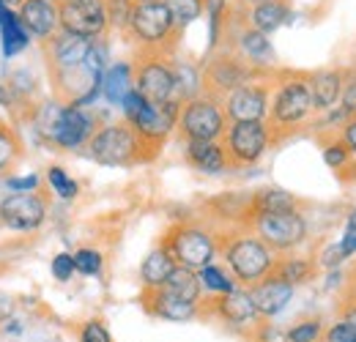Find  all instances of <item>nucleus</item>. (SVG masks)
<instances>
[{"label":"nucleus","instance_id":"1","mask_svg":"<svg viewBox=\"0 0 356 342\" xmlns=\"http://www.w3.org/2000/svg\"><path fill=\"white\" fill-rule=\"evenodd\" d=\"M312 93L310 72H277V80L271 88L266 127L271 142H282L310 124Z\"/></svg>","mask_w":356,"mask_h":342},{"label":"nucleus","instance_id":"2","mask_svg":"<svg viewBox=\"0 0 356 342\" xmlns=\"http://www.w3.org/2000/svg\"><path fill=\"white\" fill-rule=\"evenodd\" d=\"M159 151L148 145L127 121L99 127L88 142V156L102 168H132L151 162Z\"/></svg>","mask_w":356,"mask_h":342},{"label":"nucleus","instance_id":"3","mask_svg":"<svg viewBox=\"0 0 356 342\" xmlns=\"http://www.w3.org/2000/svg\"><path fill=\"white\" fill-rule=\"evenodd\" d=\"M220 255L227 263L236 285L252 288L266 279L277 266V252H271L255 233H233L220 244Z\"/></svg>","mask_w":356,"mask_h":342},{"label":"nucleus","instance_id":"4","mask_svg":"<svg viewBox=\"0 0 356 342\" xmlns=\"http://www.w3.org/2000/svg\"><path fill=\"white\" fill-rule=\"evenodd\" d=\"M127 31L132 42L140 47V52H156V55H170L173 44L181 39V31L176 28V19L165 0L134 3Z\"/></svg>","mask_w":356,"mask_h":342},{"label":"nucleus","instance_id":"5","mask_svg":"<svg viewBox=\"0 0 356 342\" xmlns=\"http://www.w3.org/2000/svg\"><path fill=\"white\" fill-rule=\"evenodd\" d=\"M39 129L44 131L49 142H55L63 151H80L83 145L88 148L90 137L96 134V118L86 107H72V104H47Z\"/></svg>","mask_w":356,"mask_h":342},{"label":"nucleus","instance_id":"6","mask_svg":"<svg viewBox=\"0 0 356 342\" xmlns=\"http://www.w3.org/2000/svg\"><path fill=\"white\" fill-rule=\"evenodd\" d=\"M134 69V90L148 101V104H184L181 93H178L176 72H173V60H168V55H156V52H140L132 63Z\"/></svg>","mask_w":356,"mask_h":342},{"label":"nucleus","instance_id":"7","mask_svg":"<svg viewBox=\"0 0 356 342\" xmlns=\"http://www.w3.org/2000/svg\"><path fill=\"white\" fill-rule=\"evenodd\" d=\"M121 110H124V121H127L148 145H154L156 151H162L165 140L170 137V131H173L178 124L181 104H162V107H156V104H148L137 90H132V93L124 99Z\"/></svg>","mask_w":356,"mask_h":342},{"label":"nucleus","instance_id":"8","mask_svg":"<svg viewBox=\"0 0 356 342\" xmlns=\"http://www.w3.org/2000/svg\"><path fill=\"white\" fill-rule=\"evenodd\" d=\"M162 247L173 255L178 266L184 268H192V271H200L206 266L214 263V257L220 255V238L200 227V225H176L165 233L162 238Z\"/></svg>","mask_w":356,"mask_h":342},{"label":"nucleus","instance_id":"9","mask_svg":"<svg viewBox=\"0 0 356 342\" xmlns=\"http://www.w3.org/2000/svg\"><path fill=\"white\" fill-rule=\"evenodd\" d=\"M227 115H225V107L220 99H211L206 93L189 99L181 104V113H178V134L184 142H192V140H222L225 131H227Z\"/></svg>","mask_w":356,"mask_h":342},{"label":"nucleus","instance_id":"10","mask_svg":"<svg viewBox=\"0 0 356 342\" xmlns=\"http://www.w3.org/2000/svg\"><path fill=\"white\" fill-rule=\"evenodd\" d=\"M261 74H266V72L252 69L236 49H222V52H214V55L209 58V63L203 66L200 83H203V93H206V96L222 101L227 93H233L236 88L252 83V80L261 77Z\"/></svg>","mask_w":356,"mask_h":342},{"label":"nucleus","instance_id":"11","mask_svg":"<svg viewBox=\"0 0 356 342\" xmlns=\"http://www.w3.org/2000/svg\"><path fill=\"white\" fill-rule=\"evenodd\" d=\"M247 225L271 252H291L307 241V219L302 216V211L258 214L250 216Z\"/></svg>","mask_w":356,"mask_h":342},{"label":"nucleus","instance_id":"12","mask_svg":"<svg viewBox=\"0 0 356 342\" xmlns=\"http://www.w3.org/2000/svg\"><path fill=\"white\" fill-rule=\"evenodd\" d=\"M222 145L230 168H250L264 159V154L274 142H271L266 121H241L227 127Z\"/></svg>","mask_w":356,"mask_h":342},{"label":"nucleus","instance_id":"13","mask_svg":"<svg viewBox=\"0 0 356 342\" xmlns=\"http://www.w3.org/2000/svg\"><path fill=\"white\" fill-rule=\"evenodd\" d=\"M58 22L63 33L102 39L110 28L104 0H58Z\"/></svg>","mask_w":356,"mask_h":342},{"label":"nucleus","instance_id":"14","mask_svg":"<svg viewBox=\"0 0 356 342\" xmlns=\"http://www.w3.org/2000/svg\"><path fill=\"white\" fill-rule=\"evenodd\" d=\"M200 315H217L225 326H230L238 334H247L252 329L261 326V315L252 304V296L247 288H236L227 296H214V299H203L200 304Z\"/></svg>","mask_w":356,"mask_h":342},{"label":"nucleus","instance_id":"15","mask_svg":"<svg viewBox=\"0 0 356 342\" xmlns=\"http://www.w3.org/2000/svg\"><path fill=\"white\" fill-rule=\"evenodd\" d=\"M268 101H271V83H266V74L255 77L252 83L236 88L222 99L227 124H241V121H266Z\"/></svg>","mask_w":356,"mask_h":342},{"label":"nucleus","instance_id":"16","mask_svg":"<svg viewBox=\"0 0 356 342\" xmlns=\"http://www.w3.org/2000/svg\"><path fill=\"white\" fill-rule=\"evenodd\" d=\"M47 219V200L39 192L31 195H8L0 200V222L11 230H39Z\"/></svg>","mask_w":356,"mask_h":342},{"label":"nucleus","instance_id":"17","mask_svg":"<svg viewBox=\"0 0 356 342\" xmlns=\"http://www.w3.org/2000/svg\"><path fill=\"white\" fill-rule=\"evenodd\" d=\"M351 72H354V69H343V66L310 72L312 113H315V115H323V113H329L332 107L340 104V99H343V88H346V83H348Z\"/></svg>","mask_w":356,"mask_h":342},{"label":"nucleus","instance_id":"18","mask_svg":"<svg viewBox=\"0 0 356 342\" xmlns=\"http://www.w3.org/2000/svg\"><path fill=\"white\" fill-rule=\"evenodd\" d=\"M143 309L151 318L159 320H170V323H189L200 315V304L178 299L176 293L156 288V291H143Z\"/></svg>","mask_w":356,"mask_h":342},{"label":"nucleus","instance_id":"19","mask_svg":"<svg viewBox=\"0 0 356 342\" xmlns=\"http://www.w3.org/2000/svg\"><path fill=\"white\" fill-rule=\"evenodd\" d=\"M233 49L258 72H271L274 63H277V52H274V44L268 39L266 33L255 31L247 19L241 28H236V44Z\"/></svg>","mask_w":356,"mask_h":342},{"label":"nucleus","instance_id":"20","mask_svg":"<svg viewBox=\"0 0 356 342\" xmlns=\"http://www.w3.org/2000/svg\"><path fill=\"white\" fill-rule=\"evenodd\" d=\"M17 17L31 33V39H39V42H49L60 31L55 0H22Z\"/></svg>","mask_w":356,"mask_h":342},{"label":"nucleus","instance_id":"21","mask_svg":"<svg viewBox=\"0 0 356 342\" xmlns=\"http://www.w3.org/2000/svg\"><path fill=\"white\" fill-rule=\"evenodd\" d=\"M247 291H250L252 304H255V309H258V315H261L264 320L277 318V315L291 304L293 293H296V288L288 285L285 279H280L277 274H268L266 279H261L258 285H252V288H247Z\"/></svg>","mask_w":356,"mask_h":342},{"label":"nucleus","instance_id":"22","mask_svg":"<svg viewBox=\"0 0 356 342\" xmlns=\"http://www.w3.org/2000/svg\"><path fill=\"white\" fill-rule=\"evenodd\" d=\"M44 44H47V63H49V72H60V69L83 66L93 39H83V36H72V33L58 31V33Z\"/></svg>","mask_w":356,"mask_h":342},{"label":"nucleus","instance_id":"23","mask_svg":"<svg viewBox=\"0 0 356 342\" xmlns=\"http://www.w3.org/2000/svg\"><path fill=\"white\" fill-rule=\"evenodd\" d=\"M184 156L195 170L209 172V175H217V172H225L230 168L222 140H192V142H184Z\"/></svg>","mask_w":356,"mask_h":342},{"label":"nucleus","instance_id":"24","mask_svg":"<svg viewBox=\"0 0 356 342\" xmlns=\"http://www.w3.org/2000/svg\"><path fill=\"white\" fill-rule=\"evenodd\" d=\"M299 206H302V200L296 195H291L288 189H277V186H266V189H258L255 195H250V216L288 214V211H299Z\"/></svg>","mask_w":356,"mask_h":342},{"label":"nucleus","instance_id":"25","mask_svg":"<svg viewBox=\"0 0 356 342\" xmlns=\"http://www.w3.org/2000/svg\"><path fill=\"white\" fill-rule=\"evenodd\" d=\"M176 260L173 255L159 244L156 250H151L145 260H143V266H140V282H143V291H156V288H162L165 282H168V277L176 271Z\"/></svg>","mask_w":356,"mask_h":342},{"label":"nucleus","instance_id":"26","mask_svg":"<svg viewBox=\"0 0 356 342\" xmlns=\"http://www.w3.org/2000/svg\"><path fill=\"white\" fill-rule=\"evenodd\" d=\"M247 22L261 31V33H274L280 31L288 19H291V3L288 0H268V3H258L252 8H247Z\"/></svg>","mask_w":356,"mask_h":342},{"label":"nucleus","instance_id":"27","mask_svg":"<svg viewBox=\"0 0 356 342\" xmlns=\"http://www.w3.org/2000/svg\"><path fill=\"white\" fill-rule=\"evenodd\" d=\"M134 90V69L132 63L121 60L113 63L104 74H102V99L110 104H124V99Z\"/></svg>","mask_w":356,"mask_h":342},{"label":"nucleus","instance_id":"28","mask_svg":"<svg viewBox=\"0 0 356 342\" xmlns=\"http://www.w3.org/2000/svg\"><path fill=\"white\" fill-rule=\"evenodd\" d=\"M280 279H285L288 285L299 288L305 282H310L312 277L318 274V260L315 257H299V255H291V257H277V266L274 271Z\"/></svg>","mask_w":356,"mask_h":342},{"label":"nucleus","instance_id":"29","mask_svg":"<svg viewBox=\"0 0 356 342\" xmlns=\"http://www.w3.org/2000/svg\"><path fill=\"white\" fill-rule=\"evenodd\" d=\"M162 288L170 291V293H176L178 299L192 301V304H203V288H200L197 271H192V268L176 266V271L168 277V282Z\"/></svg>","mask_w":356,"mask_h":342},{"label":"nucleus","instance_id":"30","mask_svg":"<svg viewBox=\"0 0 356 342\" xmlns=\"http://www.w3.org/2000/svg\"><path fill=\"white\" fill-rule=\"evenodd\" d=\"M321 156H323L326 168H332L340 175L354 165V156H351V151L340 134H321Z\"/></svg>","mask_w":356,"mask_h":342},{"label":"nucleus","instance_id":"31","mask_svg":"<svg viewBox=\"0 0 356 342\" xmlns=\"http://www.w3.org/2000/svg\"><path fill=\"white\" fill-rule=\"evenodd\" d=\"M0 31H3V55H6V58H14V55H19L22 49H28V44H31V33H28V31H25V25L19 22L17 11H11V8H8L6 19L0 22Z\"/></svg>","mask_w":356,"mask_h":342},{"label":"nucleus","instance_id":"32","mask_svg":"<svg viewBox=\"0 0 356 342\" xmlns=\"http://www.w3.org/2000/svg\"><path fill=\"white\" fill-rule=\"evenodd\" d=\"M197 279H200L203 293H209V296H227V293H233L238 288L236 279H233V274L227 268H222V266H217V263L200 268L197 271Z\"/></svg>","mask_w":356,"mask_h":342},{"label":"nucleus","instance_id":"33","mask_svg":"<svg viewBox=\"0 0 356 342\" xmlns=\"http://www.w3.org/2000/svg\"><path fill=\"white\" fill-rule=\"evenodd\" d=\"M203 14H209V49H217L220 36H222V25L227 19V0H203Z\"/></svg>","mask_w":356,"mask_h":342},{"label":"nucleus","instance_id":"34","mask_svg":"<svg viewBox=\"0 0 356 342\" xmlns=\"http://www.w3.org/2000/svg\"><path fill=\"white\" fill-rule=\"evenodd\" d=\"M47 181H49V189L60 197V200H74L80 195V184L63 170V168H49L47 170Z\"/></svg>","mask_w":356,"mask_h":342},{"label":"nucleus","instance_id":"35","mask_svg":"<svg viewBox=\"0 0 356 342\" xmlns=\"http://www.w3.org/2000/svg\"><path fill=\"white\" fill-rule=\"evenodd\" d=\"M323 329H326V326H323L321 318L299 320V323H293V326L285 332V342H321Z\"/></svg>","mask_w":356,"mask_h":342},{"label":"nucleus","instance_id":"36","mask_svg":"<svg viewBox=\"0 0 356 342\" xmlns=\"http://www.w3.org/2000/svg\"><path fill=\"white\" fill-rule=\"evenodd\" d=\"M173 19H176V28L184 33V28L189 22H195L200 14H203V0H165Z\"/></svg>","mask_w":356,"mask_h":342},{"label":"nucleus","instance_id":"37","mask_svg":"<svg viewBox=\"0 0 356 342\" xmlns=\"http://www.w3.org/2000/svg\"><path fill=\"white\" fill-rule=\"evenodd\" d=\"M72 255H74V268H77V274H83V277H96V274H102L104 257H102L99 250L83 247V250H77V252H72Z\"/></svg>","mask_w":356,"mask_h":342},{"label":"nucleus","instance_id":"38","mask_svg":"<svg viewBox=\"0 0 356 342\" xmlns=\"http://www.w3.org/2000/svg\"><path fill=\"white\" fill-rule=\"evenodd\" d=\"M86 66H88L93 74H99V77L110 69V47H107L104 39H93L88 55H86Z\"/></svg>","mask_w":356,"mask_h":342},{"label":"nucleus","instance_id":"39","mask_svg":"<svg viewBox=\"0 0 356 342\" xmlns=\"http://www.w3.org/2000/svg\"><path fill=\"white\" fill-rule=\"evenodd\" d=\"M17 159H19V140L14 137L11 129L0 127V172L8 170Z\"/></svg>","mask_w":356,"mask_h":342},{"label":"nucleus","instance_id":"40","mask_svg":"<svg viewBox=\"0 0 356 342\" xmlns=\"http://www.w3.org/2000/svg\"><path fill=\"white\" fill-rule=\"evenodd\" d=\"M321 342H356V329L346 320H332L326 329H323V337Z\"/></svg>","mask_w":356,"mask_h":342},{"label":"nucleus","instance_id":"41","mask_svg":"<svg viewBox=\"0 0 356 342\" xmlns=\"http://www.w3.org/2000/svg\"><path fill=\"white\" fill-rule=\"evenodd\" d=\"M52 277L58 279V282H69L74 274H77V268H74V255L72 252H58V255L52 257Z\"/></svg>","mask_w":356,"mask_h":342},{"label":"nucleus","instance_id":"42","mask_svg":"<svg viewBox=\"0 0 356 342\" xmlns=\"http://www.w3.org/2000/svg\"><path fill=\"white\" fill-rule=\"evenodd\" d=\"M80 342H113L110 329L102 323V320H86L83 329H80Z\"/></svg>","mask_w":356,"mask_h":342},{"label":"nucleus","instance_id":"43","mask_svg":"<svg viewBox=\"0 0 356 342\" xmlns=\"http://www.w3.org/2000/svg\"><path fill=\"white\" fill-rule=\"evenodd\" d=\"M337 244H340L343 255L348 257V260L356 255V209H351L348 216H346V230H343V238Z\"/></svg>","mask_w":356,"mask_h":342},{"label":"nucleus","instance_id":"44","mask_svg":"<svg viewBox=\"0 0 356 342\" xmlns=\"http://www.w3.org/2000/svg\"><path fill=\"white\" fill-rule=\"evenodd\" d=\"M346 260L348 257L343 255V250H340V244H329L321 255H318V268H329V271H337V268H343L346 266Z\"/></svg>","mask_w":356,"mask_h":342},{"label":"nucleus","instance_id":"45","mask_svg":"<svg viewBox=\"0 0 356 342\" xmlns=\"http://www.w3.org/2000/svg\"><path fill=\"white\" fill-rule=\"evenodd\" d=\"M6 186L11 189V195H31L39 189V175H19V178H8Z\"/></svg>","mask_w":356,"mask_h":342},{"label":"nucleus","instance_id":"46","mask_svg":"<svg viewBox=\"0 0 356 342\" xmlns=\"http://www.w3.org/2000/svg\"><path fill=\"white\" fill-rule=\"evenodd\" d=\"M340 104L348 110L351 118H356V72H351L348 83H346V88H343V99H340Z\"/></svg>","mask_w":356,"mask_h":342},{"label":"nucleus","instance_id":"47","mask_svg":"<svg viewBox=\"0 0 356 342\" xmlns=\"http://www.w3.org/2000/svg\"><path fill=\"white\" fill-rule=\"evenodd\" d=\"M337 318L346 320V323H351V326L356 329V299L343 296V301L337 304Z\"/></svg>","mask_w":356,"mask_h":342},{"label":"nucleus","instance_id":"48","mask_svg":"<svg viewBox=\"0 0 356 342\" xmlns=\"http://www.w3.org/2000/svg\"><path fill=\"white\" fill-rule=\"evenodd\" d=\"M340 137L346 140V145H348V151H351V156H354V165H356V118H351V121L343 127Z\"/></svg>","mask_w":356,"mask_h":342},{"label":"nucleus","instance_id":"49","mask_svg":"<svg viewBox=\"0 0 356 342\" xmlns=\"http://www.w3.org/2000/svg\"><path fill=\"white\" fill-rule=\"evenodd\" d=\"M11 315H14V299L8 293H0V323L11 320Z\"/></svg>","mask_w":356,"mask_h":342},{"label":"nucleus","instance_id":"50","mask_svg":"<svg viewBox=\"0 0 356 342\" xmlns=\"http://www.w3.org/2000/svg\"><path fill=\"white\" fill-rule=\"evenodd\" d=\"M11 104V90L6 86H0V107H8Z\"/></svg>","mask_w":356,"mask_h":342},{"label":"nucleus","instance_id":"51","mask_svg":"<svg viewBox=\"0 0 356 342\" xmlns=\"http://www.w3.org/2000/svg\"><path fill=\"white\" fill-rule=\"evenodd\" d=\"M258 3H268V0H238V6H247V8L258 6Z\"/></svg>","mask_w":356,"mask_h":342},{"label":"nucleus","instance_id":"52","mask_svg":"<svg viewBox=\"0 0 356 342\" xmlns=\"http://www.w3.org/2000/svg\"><path fill=\"white\" fill-rule=\"evenodd\" d=\"M6 14H8V6H6V3H3V0H0V22H3V19H6Z\"/></svg>","mask_w":356,"mask_h":342},{"label":"nucleus","instance_id":"53","mask_svg":"<svg viewBox=\"0 0 356 342\" xmlns=\"http://www.w3.org/2000/svg\"><path fill=\"white\" fill-rule=\"evenodd\" d=\"M3 3H6V6H8V8H11V6H19V3H22V0H3Z\"/></svg>","mask_w":356,"mask_h":342},{"label":"nucleus","instance_id":"54","mask_svg":"<svg viewBox=\"0 0 356 342\" xmlns=\"http://www.w3.org/2000/svg\"><path fill=\"white\" fill-rule=\"evenodd\" d=\"M132 3H154V0H132Z\"/></svg>","mask_w":356,"mask_h":342}]
</instances>
